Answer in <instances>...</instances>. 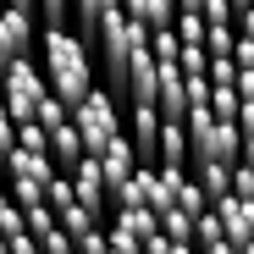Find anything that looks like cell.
<instances>
[{
  "mask_svg": "<svg viewBox=\"0 0 254 254\" xmlns=\"http://www.w3.org/2000/svg\"><path fill=\"white\" fill-rule=\"evenodd\" d=\"M127 100L133 105H155L160 100V61H155L149 45L133 50V61H127Z\"/></svg>",
  "mask_w": 254,
  "mask_h": 254,
  "instance_id": "cell-8",
  "label": "cell"
},
{
  "mask_svg": "<svg viewBox=\"0 0 254 254\" xmlns=\"http://www.w3.org/2000/svg\"><path fill=\"white\" fill-rule=\"evenodd\" d=\"M17 56H28V50H22V39L11 33V22H6V0H0V77L11 72V61H17Z\"/></svg>",
  "mask_w": 254,
  "mask_h": 254,
  "instance_id": "cell-18",
  "label": "cell"
},
{
  "mask_svg": "<svg viewBox=\"0 0 254 254\" xmlns=\"http://www.w3.org/2000/svg\"><path fill=\"white\" fill-rule=\"evenodd\" d=\"M11 254H45V249H39L33 232H17V238H11Z\"/></svg>",
  "mask_w": 254,
  "mask_h": 254,
  "instance_id": "cell-32",
  "label": "cell"
},
{
  "mask_svg": "<svg viewBox=\"0 0 254 254\" xmlns=\"http://www.w3.org/2000/svg\"><path fill=\"white\" fill-rule=\"evenodd\" d=\"M0 177H6V160H0Z\"/></svg>",
  "mask_w": 254,
  "mask_h": 254,
  "instance_id": "cell-41",
  "label": "cell"
},
{
  "mask_svg": "<svg viewBox=\"0 0 254 254\" xmlns=\"http://www.w3.org/2000/svg\"><path fill=\"white\" fill-rule=\"evenodd\" d=\"M188 138H193V166L199 160H232L243 155V133H238V122H221L210 105H193L188 111Z\"/></svg>",
  "mask_w": 254,
  "mask_h": 254,
  "instance_id": "cell-3",
  "label": "cell"
},
{
  "mask_svg": "<svg viewBox=\"0 0 254 254\" xmlns=\"http://www.w3.org/2000/svg\"><path fill=\"white\" fill-rule=\"evenodd\" d=\"M160 232L172 238V243H193V216H188L183 204H172V210L160 216Z\"/></svg>",
  "mask_w": 254,
  "mask_h": 254,
  "instance_id": "cell-17",
  "label": "cell"
},
{
  "mask_svg": "<svg viewBox=\"0 0 254 254\" xmlns=\"http://www.w3.org/2000/svg\"><path fill=\"white\" fill-rule=\"evenodd\" d=\"M216 216H221V227H227V243H249L254 238V199H238V193H227L221 204H216Z\"/></svg>",
  "mask_w": 254,
  "mask_h": 254,
  "instance_id": "cell-10",
  "label": "cell"
},
{
  "mask_svg": "<svg viewBox=\"0 0 254 254\" xmlns=\"http://www.w3.org/2000/svg\"><path fill=\"white\" fill-rule=\"evenodd\" d=\"M0 100H6V111H11L17 122H33V116H39V105L50 100V77H45V66L28 61V56H17V61H11V72L0 77Z\"/></svg>",
  "mask_w": 254,
  "mask_h": 254,
  "instance_id": "cell-4",
  "label": "cell"
},
{
  "mask_svg": "<svg viewBox=\"0 0 254 254\" xmlns=\"http://www.w3.org/2000/svg\"><path fill=\"white\" fill-rule=\"evenodd\" d=\"M39 11H45V28H61V17L72 11V0H39Z\"/></svg>",
  "mask_w": 254,
  "mask_h": 254,
  "instance_id": "cell-29",
  "label": "cell"
},
{
  "mask_svg": "<svg viewBox=\"0 0 254 254\" xmlns=\"http://www.w3.org/2000/svg\"><path fill=\"white\" fill-rule=\"evenodd\" d=\"M72 122H77V133H83V149L89 155H100L111 138H122L127 133V122H122V111H116V100H111V89H94L83 105H72Z\"/></svg>",
  "mask_w": 254,
  "mask_h": 254,
  "instance_id": "cell-5",
  "label": "cell"
},
{
  "mask_svg": "<svg viewBox=\"0 0 254 254\" xmlns=\"http://www.w3.org/2000/svg\"><path fill=\"white\" fill-rule=\"evenodd\" d=\"M238 94H243V100H254V66H249V72H238Z\"/></svg>",
  "mask_w": 254,
  "mask_h": 254,
  "instance_id": "cell-35",
  "label": "cell"
},
{
  "mask_svg": "<svg viewBox=\"0 0 254 254\" xmlns=\"http://www.w3.org/2000/svg\"><path fill=\"white\" fill-rule=\"evenodd\" d=\"M6 193H11L22 210H33V204H45L50 188H45V183H33V177H6Z\"/></svg>",
  "mask_w": 254,
  "mask_h": 254,
  "instance_id": "cell-20",
  "label": "cell"
},
{
  "mask_svg": "<svg viewBox=\"0 0 254 254\" xmlns=\"http://www.w3.org/2000/svg\"><path fill=\"white\" fill-rule=\"evenodd\" d=\"M232 61H238V72H249V66H254V39H243V33H238V45H232Z\"/></svg>",
  "mask_w": 254,
  "mask_h": 254,
  "instance_id": "cell-30",
  "label": "cell"
},
{
  "mask_svg": "<svg viewBox=\"0 0 254 254\" xmlns=\"http://www.w3.org/2000/svg\"><path fill=\"white\" fill-rule=\"evenodd\" d=\"M210 83H238V61L232 56H210Z\"/></svg>",
  "mask_w": 254,
  "mask_h": 254,
  "instance_id": "cell-27",
  "label": "cell"
},
{
  "mask_svg": "<svg viewBox=\"0 0 254 254\" xmlns=\"http://www.w3.org/2000/svg\"><path fill=\"white\" fill-rule=\"evenodd\" d=\"M89 45L100 50V72H105V83H111V89H127V61H133V50L149 45V28L133 22L127 11H111Z\"/></svg>",
  "mask_w": 254,
  "mask_h": 254,
  "instance_id": "cell-2",
  "label": "cell"
},
{
  "mask_svg": "<svg viewBox=\"0 0 254 254\" xmlns=\"http://www.w3.org/2000/svg\"><path fill=\"white\" fill-rule=\"evenodd\" d=\"M72 193H77V204L89 210L94 221H111V183H105V172H100V155H83L77 166H72Z\"/></svg>",
  "mask_w": 254,
  "mask_h": 254,
  "instance_id": "cell-6",
  "label": "cell"
},
{
  "mask_svg": "<svg viewBox=\"0 0 254 254\" xmlns=\"http://www.w3.org/2000/svg\"><path fill=\"white\" fill-rule=\"evenodd\" d=\"M0 254H11V238H6V232H0Z\"/></svg>",
  "mask_w": 254,
  "mask_h": 254,
  "instance_id": "cell-38",
  "label": "cell"
},
{
  "mask_svg": "<svg viewBox=\"0 0 254 254\" xmlns=\"http://www.w3.org/2000/svg\"><path fill=\"white\" fill-rule=\"evenodd\" d=\"M22 216H28V232H33V238H45L50 227H61V221H56V210H50V199H45V204H33V210H22Z\"/></svg>",
  "mask_w": 254,
  "mask_h": 254,
  "instance_id": "cell-24",
  "label": "cell"
},
{
  "mask_svg": "<svg viewBox=\"0 0 254 254\" xmlns=\"http://www.w3.org/2000/svg\"><path fill=\"white\" fill-rule=\"evenodd\" d=\"M6 6H17V11H39V0H6Z\"/></svg>",
  "mask_w": 254,
  "mask_h": 254,
  "instance_id": "cell-36",
  "label": "cell"
},
{
  "mask_svg": "<svg viewBox=\"0 0 254 254\" xmlns=\"http://www.w3.org/2000/svg\"><path fill=\"white\" fill-rule=\"evenodd\" d=\"M72 11H77V33H83V39H94L100 22H105L111 11H122V0H72Z\"/></svg>",
  "mask_w": 254,
  "mask_h": 254,
  "instance_id": "cell-15",
  "label": "cell"
},
{
  "mask_svg": "<svg viewBox=\"0 0 254 254\" xmlns=\"http://www.w3.org/2000/svg\"><path fill=\"white\" fill-rule=\"evenodd\" d=\"M232 6H238V11H243V6H249V0H232Z\"/></svg>",
  "mask_w": 254,
  "mask_h": 254,
  "instance_id": "cell-40",
  "label": "cell"
},
{
  "mask_svg": "<svg viewBox=\"0 0 254 254\" xmlns=\"http://www.w3.org/2000/svg\"><path fill=\"white\" fill-rule=\"evenodd\" d=\"M160 111L155 105H133V116H127V138H133V149H138V160L144 166H160Z\"/></svg>",
  "mask_w": 254,
  "mask_h": 254,
  "instance_id": "cell-9",
  "label": "cell"
},
{
  "mask_svg": "<svg viewBox=\"0 0 254 254\" xmlns=\"http://www.w3.org/2000/svg\"><path fill=\"white\" fill-rule=\"evenodd\" d=\"M210 6V0H183V11H204Z\"/></svg>",
  "mask_w": 254,
  "mask_h": 254,
  "instance_id": "cell-37",
  "label": "cell"
},
{
  "mask_svg": "<svg viewBox=\"0 0 254 254\" xmlns=\"http://www.w3.org/2000/svg\"><path fill=\"white\" fill-rule=\"evenodd\" d=\"M232 193L238 199H254V166H243V160L232 166Z\"/></svg>",
  "mask_w": 254,
  "mask_h": 254,
  "instance_id": "cell-28",
  "label": "cell"
},
{
  "mask_svg": "<svg viewBox=\"0 0 254 254\" xmlns=\"http://www.w3.org/2000/svg\"><path fill=\"white\" fill-rule=\"evenodd\" d=\"M105 238H111V254H144V243L133 232H122L116 221H105Z\"/></svg>",
  "mask_w": 254,
  "mask_h": 254,
  "instance_id": "cell-25",
  "label": "cell"
},
{
  "mask_svg": "<svg viewBox=\"0 0 254 254\" xmlns=\"http://www.w3.org/2000/svg\"><path fill=\"white\" fill-rule=\"evenodd\" d=\"M177 66H183L188 77H210V50H204V45H183Z\"/></svg>",
  "mask_w": 254,
  "mask_h": 254,
  "instance_id": "cell-23",
  "label": "cell"
},
{
  "mask_svg": "<svg viewBox=\"0 0 254 254\" xmlns=\"http://www.w3.org/2000/svg\"><path fill=\"white\" fill-rule=\"evenodd\" d=\"M138 166H144V160H138V149H133V138H127V133H122V138H111V144L100 149V172H105V183H111V199H116L127 183H133Z\"/></svg>",
  "mask_w": 254,
  "mask_h": 254,
  "instance_id": "cell-7",
  "label": "cell"
},
{
  "mask_svg": "<svg viewBox=\"0 0 254 254\" xmlns=\"http://www.w3.org/2000/svg\"><path fill=\"white\" fill-rule=\"evenodd\" d=\"M238 254H254V238H249V243H243V249H238Z\"/></svg>",
  "mask_w": 254,
  "mask_h": 254,
  "instance_id": "cell-39",
  "label": "cell"
},
{
  "mask_svg": "<svg viewBox=\"0 0 254 254\" xmlns=\"http://www.w3.org/2000/svg\"><path fill=\"white\" fill-rule=\"evenodd\" d=\"M6 177H33V183H45V188H50V183L61 177V166H56V155H33V149L17 144V149L6 155Z\"/></svg>",
  "mask_w": 254,
  "mask_h": 254,
  "instance_id": "cell-11",
  "label": "cell"
},
{
  "mask_svg": "<svg viewBox=\"0 0 254 254\" xmlns=\"http://www.w3.org/2000/svg\"><path fill=\"white\" fill-rule=\"evenodd\" d=\"M39 50H45L50 94L61 105H83V100L94 94V61H89V39H83V33L45 28V33H39Z\"/></svg>",
  "mask_w": 254,
  "mask_h": 254,
  "instance_id": "cell-1",
  "label": "cell"
},
{
  "mask_svg": "<svg viewBox=\"0 0 254 254\" xmlns=\"http://www.w3.org/2000/svg\"><path fill=\"white\" fill-rule=\"evenodd\" d=\"M232 45H238V22H210L204 50H210V56H232Z\"/></svg>",
  "mask_w": 254,
  "mask_h": 254,
  "instance_id": "cell-21",
  "label": "cell"
},
{
  "mask_svg": "<svg viewBox=\"0 0 254 254\" xmlns=\"http://www.w3.org/2000/svg\"><path fill=\"white\" fill-rule=\"evenodd\" d=\"M17 144L22 149H33V155H50V133H45V122H17Z\"/></svg>",
  "mask_w": 254,
  "mask_h": 254,
  "instance_id": "cell-22",
  "label": "cell"
},
{
  "mask_svg": "<svg viewBox=\"0 0 254 254\" xmlns=\"http://www.w3.org/2000/svg\"><path fill=\"white\" fill-rule=\"evenodd\" d=\"M193 177H199V188H204L210 204H221V199L232 193V160H199Z\"/></svg>",
  "mask_w": 254,
  "mask_h": 254,
  "instance_id": "cell-13",
  "label": "cell"
},
{
  "mask_svg": "<svg viewBox=\"0 0 254 254\" xmlns=\"http://www.w3.org/2000/svg\"><path fill=\"white\" fill-rule=\"evenodd\" d=\"M238 105H243L238 83H216V89H210V111H216L221 122H238Z\"/></svg>",
  "mask_w": 254,
  "mask_h": 254,
  "instance_id": "cell-19",
  "label": "cell"
},
{
  "mask_svg": "<svg viewBox=\"0 0 254 254\" xmlns=\"http://www.w3.org/2000/svg\"><path fill=\"white\" fill-rule=\"evenodd\" d=\"M172 249H177V243L166 238V232H155V238H144V254H172Z\"/></svg>",
  "mask_w": 254,
  "mask_h": 254,
  "instance_id": "cell-33",
  "label": "cell"
},
{
  "mask_svg": "<svg viewBox=\"0 0 254 254\" xmlns=\"http://www.w3.org/2000/svg\"><path fill=\"white\" fill-rule=\"evenodd\" d=\"M11 149H17V116L6 111V100H0V160H6Z\"/></svg>",
  "mask_w": 254,
  "mask_h": 254,
  "instance_id": "cell-26",
  "label": "cell"
},
{
  "mask_svg": "<svg viewBox=\"0 0 254 254\" xmlns=\"http://www.w3.org/2000/svg\"><path fill=\"white\" fill-rule=\"evenodd\" d=\"M111 221H116L122 232H133L138 243L160 232V216H155V210H144V204H122V210H111Z\"/></svg>",
  "mask_w": 254,
  "mask_h": 254,
  "instance_id": "cell-14",
  "label": "cell"
},
{
  "mask_svg": "<svg viewBox=\"0 0 254 254\" xmlns=\"http://www.w3.org/2000/svg\"><path fill=\"white\" fill-rule=\"evenodd\" d=\"M50 155H56V166H61V172H72V166L83 160V155H89V149H83V133H77V122L66 116L61 127H50Z\"/></svg>",
  "mask_w": 254,
  "mask_h": 254,
  "instance_id": "cell-12",
  "label": "cell"
},
{
  "mask_svg": "<svg viewBox=\"0 0 254 254\" xmlns=\"http://www.w3.org/2000/svg\"><path fill=\"white\" fill-rule=\"evenodd\" d=\"M238 33H243V39H254V0L238 11Z\"/></svg>",
  "mask_w": 254,
  "mask_h": 254,
  "instance_id": "cell-34",
  "label": "cell"
},
{
  "mask_svg": "<svg viewBox=\"0 0 254 254\" xmlns=\"http://www.w3.org/2000/svg\"><path fill=\"white\" fill-rule=\"evenodd\" d=\"M221 238H227V227H221V216H216V204H210L204 216H193V249H199V254H204L210 243H221Z\"/></svg>",
  "mask_w": 254,
  "mask_h": 254,
  "instance_id": "cell-16",
  "label": "cell"
},
{
  "mask_svg": "<svg viewBox=\"0 0 254 254\" xmlns=\"http://www.w3.org/2000/svg\"><path fill=\"white\" fill-rule=\"evenodd\" d=\"M238 133H243V138H254V100H243V105H238Z\"/></svg>",
  "mask_w": 254,
  "mask_h": 254,
  "instance_id": "cell-31",
  "label": "cell"
}]
</instances>
